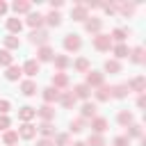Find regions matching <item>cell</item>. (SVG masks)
Returning <instances> with one entry per match:
<instances>
[{"mask_svg":"<svg viewBox=\"0 0 146 146\" xmlns=\"http://www.w3.org/2000/svg\"><path fill=\"white\" fill-rule=\"evenodd\" d=\"M18 75H21V68H9V73H7V78H9V80H16Z\"/></svg>","mask_w":146,"mask_h":146,"instance_id":"6da1fadb","label":"cell"},{"mask_svg":"<svg viewBox=\"0 0 146 146\" xmlns=\"http://www.w3.org/2000/svg\"><path fill=\"white\" fill-rule=\"evenodd\" d=\"M21 132H23V137H32V135H34L32 125H23V130H21Z\"/></svg>","mask_w":146,"mask_h":146,"instance_id":"3957f363","label":"cell"},{"mask_svg":"<svg viewBox=\"0 0 146 146\" xmlns=\"http://www.w3.org/2000/svg\"><path fill=\"white\" fill-rule=\"evenodd\" d=\"M30 23H32V25H34V23L39 25V23H41V16H32V18H30Z\"/></svg>","mask_w":146,"mask_h":146,"instance_id":"30bf717a","label":"cell"},{"mask_svg":"<svg viewBox=\"0 0 146 146\" xmlns=\"http://www.w3.org/2000/svg\"><path fill=\"white\" fill-rule=\"evenodd\" d=\"M50 57V50H41V59H48Z\"/></svg>","mask_w":146,"mask_h":146,"instance_id":"8fae6325","label":"cell"},{"mask_svg":"<svg viewBox=\"0 0 146 146\" xmlns=\"http://www.w3.org/2000/svg\"><path fill=\"white\" fill-rule=\"evenodd\" d=\"M21 114H23V119H30L34 112H32V107H23V112H21Z\"/></svg>","mask_w":146,"mask_h":146,"instance_id":"52a82bcc","label":"cell"},{"mask_svg":"<svg viewBox=\"0 0 146 146\" xmlns=\"http://www.w3.org/2000/svg\"><path fill=\"white\" fill-rule=\"evenodd\" d=\"M80 46V39H66V48H78Z\"/></svg>","mask_w":146,"mask_h":146,"instance_id":"7a4b0ae2","label":"cell"},{"mask_svg":"<svg viewBox=\"0 0 146 146\" xmlns=\"http://www.w3.org/2000/svg\"><path fill=\"white\" fill-rule=\"evenodd\" d=\"M7 110H9V103L2 100V103H0V112H7Z\"/></svg>","mask_w":146,"mask_h":146,"instance_id":"9c48e42d","label":"cell"},{"mask_svg":"<svg viewBox=\"0 0 146 146\" xmlns=\"http://www.w3.org/2000/svg\"><path fill=\"white\" fill-rule=\"evenodd\" d=\"M25 71H27L30 75H34V71H36V64H34V62H27V66H25Z\"/></svg>","mask_w":146,"mask_h":146,"instance_id":"5b68a950","label":"cell"},{"mask_svg":"<svg viewBox=\"0 0 146 146\" xmlns=\"http://www.w3.org/2000/svg\"><path fill=\"white\" fill-rule=\"evenodd\" d=\"M2 11H5V2H0V14H2Z\"/></svg>","mask_w":146,"mask_h":146,"instance_id":"4fadbf2b","label":"cell"},{"mask_svg":"<svg viewBox=\"0 0 146 146\" xmlns=\"http://www.w3.org/2000/svg\"><path fill=\"white\" fill-rule=\"evenodd\" d=\"M9 27H11V30H21V23H18V21H9Z\"/></svg>","mask_w":146,"mask_h":146,"instance_id":"ba28073f","label":"cell"},{"mask_svg":"<svg viewBox=\"0 0 146 146\" xmlns=\"http://www.w3.org/2000/svg\"><path fill=\"white\" fill-rule=\"evenodd\" d=\"M7 125H9V121H7L5 116H2V119H0V128H7Z\"/></svg>","mask_w":146,"mask_h":146,"instance_id":"7c38bea8","label":"cell"},{"mask_svg":"<svg viewBox=\"0 0 146 146\" xmlns=\"http://www.w3.org/2000/svg\"><path fill=\"white\" fill-rule=\"evenodd\" d=\"M23 89H25V94H27V96H30V94H34V84H32V82H25V84H23Z\"/></svg>","mask_w":146,"mask_h":146,"instance_id":"8992f818","label":"cell"},{"mask_svg":"<svg viewBox=\"0 0 146 146\" xmlns=\"http://www.w3.org/2000/svg\"><path fill=\"white\" fill-rule=\"evenodd\" d=\"M0 62H2V64H9V62H11V55L2 50V52H0Z\"/></svg>","mask_w":146,"mask_h":146,"instance_id":"277c9868","label":"cell"}]
</instances>
